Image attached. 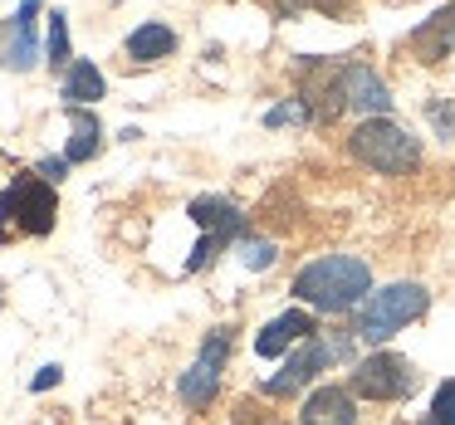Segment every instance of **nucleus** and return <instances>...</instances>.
Listing matches in <instances>:
<instances>
[{"label":"nucleus","instance_id":"nucleus-15","mask_svg":"<svg viewBox=\"0 0 455 425\" xmlns=\"http://www.w3.org/2000/svg\"><path fill=\"white\" fill-rule=\"evenodd\" d=\"M103 93H108V83H103V74H99L93 59H74L69 69H64V83H60L64 108H89V103H99Z\"/></svg>","mask_w":455,"mask_h":425},{"label":"nucleus","instance_id":"nucleus-2","mask_svg":"<svg viewBox=\"0 0 455 425\" xmlns=\"http://www.w3.org/2000/svg\"><path fill=\"white\" fill-rule=\"evenodd\" d=\"M353 362H357L353 327H347V333H323V327H318V333L304 337L294 352H284L279 372L259 382V396H265V401H299V396L314 391L323 372H333V366H353Z\"/></svg>","mask_w":455,"mask_h":425},{"label":"nucleus","instance_id":"nucleus-12","mask_svg":"<svg viewBox=\"0 0 455 425\" xmlns=\"http://www.w3.org/2000/svg\"><path fill=\"white\" fill-rule=\"evenodd\" d=\"M187 216L201 225V235L226 240L230 249H235L240 235H250V216L235 206V201H226V196H196V201L187 206Z\"/></svg>","mask_w":455,"mask_h":425},{"label":"nucleus","instance_id":"nucleus-11","mask_svg":"<svg viewBox=\"0 0 455 425\" xmlns=\"http://www.w3.org/2000/svg\"><path fill=\"white\" fill-rule=\"evenodd\" d=\"M406 50H411L416 64H426V69H435V64L451 59L455 54V0L441 5L431 20H421L411 35H406Z\"/></svg>","mask_w":455,"mask_h":425},{"label":"nucleus","instance_id":"nucleus-3","mask_svg":"<svg viewBox=\"0 0 455 425\" xmlns=\"http://www.w3.org/2000/svg\"><path fill=\"white\" fill-rule=\"evenodd\" d=\"M426 308H431V288L416 284V279H396V284H382L353 308V337L363 347H387L402 327L421 323Z\"/></svg>","mask_w":455,"mask_h":425},{"label":"nucleus","instance_id":"nucleus-20","mask_svg":"<svg viewBox=\"0 0 455 425\" xmlns=\"http://www.w3.org/2000/svg\"><path fill=\"white\" fill-rule=\"evenodd\" d=\"M230 421H235V425H279V415L265 411L259 401H250V396H245V401L235 405V415H230Z\"/></svg>","mask_w":455,"mask_h":425},{"label":"nucleus","instance_id":"nucleus-18","mask_svg":"<svg viewBox=\"0 0 455 425\" xmlns=\"http://www.w3.org/2000/svg\"><path fill=\"white\" fill-rule=\"evenodd\" d=\"M235 255H240V264H245V269H269L279 259V245H275V240H259V235H240L235 240Z\"/></svg>","mask_w":455,"mask_h":425},{"label":"nucleus","instance_id":"nucleus-23","mask_svg":"<svg viewBox=\"0 0 455 425\" xmlns=\"http://www.w3.org/2000/svg\"><path fill=\"white\" fill-rule=\"evenodd\" d=\"M318 15H333V20H343V15H353V5L357 0H308Z\"/></svg>","mask_w":455,"mask_h":425},{"label":"nucleus","instance_id":"nucleus-9","mask_svg":"<svg viewBox=\"0 0 455 425\" xmlns=\"http://www.w3.org/2000/svg\"><path fill=\"white\" fill-rule=\"evenodd\" d=\"M318 333V313L314 308H304V303H294V308H284L279 318H269L265 327L255 333V352L259 357H284V352H294L304 337H314Z\"/></svg>","mask_w":455,"mask_h":425},{"label":"nucleus","instance_id":"nucleus-19","mask_svg":"<svg viewBox=\"0 0 455 425\" xmlns=\"http://www.w3.org/2000/svg\"><path fill=\"white\" fill-rule=\"evenodd\" d=\"M431 421H445V425H455V376H445L441 386H435V396H431Z\"/></svg>","mask_w":455,"mask_h":425},{"label":"nucleus","instance_id":"nucleus-8","mask_svg":"<svg viewBox=\"0 0 455 425\" xmlns=\"http://www.w3.org/2000/svg\"><path fill=\"white\" fill-rule=\"evenodd\" d=\"M338 89H343V108L363 113V118H392V89L387 79L363 59L338 64Z\"/></svg>","mask_w":455,"mask_h":425},{"label":"nucleus","instance_id":"nucleus-6","mask_svg":"<svg viewBox=\"0 0 455 425\" xmlns=\"http://www.w3.org/2000/svg\"><path fill=\"white\" fill-rule=\"evenodd\" d=\"M230 347H235V327L230 323L211 327V333L201 337L196 362L177 376V396H181L187 411L201 415V411H211V405L220 401V382H226V366H230Z\"/></svg>","mask_w":455,"mask_h":425},{"label":"nucleus","instance_id":"nucleus-16","mask_svg":"<svg viewBox=\"0 0 455 425\" xmlns=\"http://www.w3.org/2000/svg\"><path fill=\"white\" fill-rule=\"evenodd\" d=\"M69 147H64V157H69V167H79V161H93L99 157V147H103V122H99V113H89V108H69Z\"/></svg>","mask_w":455,"mask_h":425},{"label":"nucleus","instance_id":"nucleus-7","mask_svg":"<svg viewBox=\"0 0 455 425\" xmlns=\"http://www.w3.org/2000/svg\"><path fill=\"white\" fill-rule=\"evenodd\" d=\"M60 216V196L40 171H20L11 186L0 191V225H15L20 235H50Z\"/></svg>","mask_w":455,"mask_h":425},{"label":"nucleus","instance_id":"nucleus-14","mask_svg":"<svg viewBox=\"0 0 455 425\" xmlns=\"http://www.w3.org/2000/svg\"><path fill=\"white\" fill-rule=\"evenodd\" d=\"M35 15H40V0H20V11H15L11 30H5V54H0L11 69H30L40 59V50H35Z\"/></svg>","mask_w":455,"mask_h":425},{"label":"nucleus","instance_id":"nucleus-4","mask_svg":"<svg viewBox=\"0 0 455 425\" xmlns=\"http://www.w3.org/2000/svg\"><path fill=\"white\" fill-rule=\"evenodd\" d=\"M347 157L377 177H416L426 152L421 138H411L396 118H363L347 132Z\"/></svg>","mask_w":455,"mask_h":425},{"label":"nucleus","instance_id":"nucleus-26","mask_svg":"<svg viewBox=\"0 0 455 425\" xmlns=\"http://www.w3.org/2000/svg\"><path fill=\"white\" fill-rule=\"evenodd\" d=\"M421 425H445V421H431V415H421Z\"/></svg>","mask_w":455,"mask_h":425},{"label":"nucleus","instance_id":"nucleus-1","mask_svg":"<svg viewBox=\"0 0 455 425\" xmlns=\"http://www.w3.org/2000/svg\"><path fill=\"white\" fill-rule=\"evenodd\" d=\"M294 303L314 308V313H353L367 294H372V264L363 255H318L289 279Z\"/></svg>","mask_w":455,"mask_h":425},{"label":"nucleus","instance_id":"nucleus-25","mask_svg":"<svg viewBox=\"0 0 455 425\" xmlns=\"http://www.w3.org/2000/svg\"><path fill=\"white\" fill-rule=\"evenodd\" d=\"M304 5H308V0H279V15L289 20V15H294V11H304Z\"/></svg>","mask_w":455,"mask_h":425},{"label":"nucleus","instance_id":"nucleus-10","mask_svg":"<svg viewBox=\"0 0 455 425\" xmlns=\"http://www.w3.org/2000/svg\"><path fill=\"white\" fill-rule=\"evenodd\" d=\"M299 425H357V396L347 382H318L299 401Z\"/></svg>","mask_w":455,"mask_h":425},{"label":"nucleus","instance_id":"nucleus-5","mask_svg":"<svg viewBox=\"0 0 455 425\" xmlns=\"http://www.w3.org/2000/svg\"><path fill=\"white\" fill-rule=\"evenodd\" d=\"M416 386H421V372H416L411 357L392 352V347H372L353 362L347 372V391L357 401H377V405H392V401H411Z\"/></svg>","mask_w":455,"mask_h":425},{"label":"nucleus","instance_id":"nucleus-17","mask_svg":"<svg viewBox=\"0 0 455 425\" xmlns=\"http://www.w3.org/2000/svg\"><path fill=\"white\" fill-rule=\"evenodd\" d=\"M44 64L50 69H69L74 64V50H69V15L64 11H50V35H44Z\"/></svg>","mask_w":455,"mask_h":425},{"label":"nucleus","instance_id":"nucleus-24","mask_svg":"<svg viewBox=\"0 0 455 425\" xmlns=\"http://www.w3.org/2000/svg\"><path fill=\"white\" fill-rule=\"evenodd\" d=\"M64 382V366H40V376H35V382H30V391H50V386H60Z\"/></svg>","mask_w":455,"mask_h":425},{"label":"nucleus","instance_id":"nucleus-22","mask_svg":"<svg viewBox=\"0 0 455 425\" xmlns=\"http://www.w3.org/2000/svg\"><path fill=\"white\" fill-rule=\"evenodd\" d=\"M35 171H40L50 186H60V181L69 177V157H44V161H35Z\"/></svg>","mask_w":455,"mask_h":425},{"label":"nucleus","instance_id":"nucleus-21","mask_svg":"<svg viewBox=\"0 0 455 425\" xmlns=\"http://www.w3.org/2000/svg\"><path fill=\"white\" fill-rule=\"evenodd\" d=\"M426 118L435 122L441 138H455V108H451V103H426Z\"/></svg>","mask_w":455,"mask_h":425},{"label":"nucleus","instance_id":"nucleus-13","mask_svg":"<svg viewBox=\"0 0 455 425\" xmlns=\"http://www.w3.org/2000/svg\"><path fill=\"white\" fill-rule=\"evenodd\" d=\"M123 54H128L132 64H162L177 54V30L162 20H142L138 30L128 35V44H123Z\"/></svg>","mask_w":455,"mask_h":425}]
</instances>
